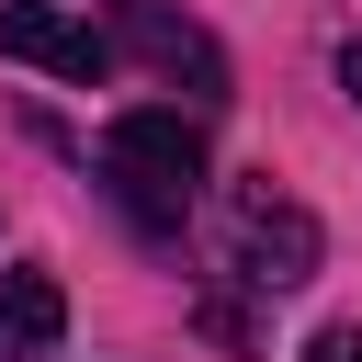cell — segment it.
<instances>
[{"label":"cell","mask_w":362,"mask_h":362,"mask_svg":"<svg viewBox=\"0 0 362 362\" xmlns=\"http://www.w3.org/2000/svg\"><path fill=\"white\" fill-rule=\"evenodd\" d=\"M102 181H113V204H124L147 238H170V226L192 215V192H204V136H192L170 102L113 113V136H102Z\"/></svg>","instance_id":"obj_1"},{"label":"cell","mask_w":362,"mask_h":362,"mask_svg":"<svg viewBox=\"0 0 362 362\" xmlns=\"http://www.w3.org/2000/svg\"><path fill=\"white\" fill-rule=\"evenodd\" d=\"M226 226H238V283H260V294H294V283H317V215L305 204H283L272 181H238V204H226Z\"/></svg>","instance_id":"obj_2"},{"label":"cell","mask_w":362,"mask_h":362,"mask_svg":"<svg viewBox=\"0 0 362 362\" xmlns=\"http://www.w3.org/2000/svg\"><path fill=\"white\" fill-rule=\"evenodd\" d=\"M0 57L45 68V79H113V45L90 34V11L68 0H0Z\"/></svg>","instance_id":"obj_3"},{"label":"cell","mask_w":362,"mask_h":362,"mask_svg":"<svg viewBox=\"0 0 362 362\" xmlns=\"http://www.w3.org/2000/svg\"><path fill=\"white\" fill-rule=\"evenodd\" d=\"M68 339V294L45 272H0V362H57Z\"/></svg>","instance_id":"obj_4"},{"label":"cell","mask_w":362,"mask_h":362,"mask_svg":"<svg viewBox=\"0 0 362 362\" xmlns=\"http://www.w3.org/2000/svg\"><path fill=\"white\" fill-rule=\"evenodd\" d=\"M113 11H124V34H136V45H147V57L170 68V79L192 68V90H204V102L226 90V57H215V34H204V23H170L158 0H113Z\"/></svg>","instance_id":"obj_5"},{"label":"cell","mask_w":362,"mask_h":362,"mask_svg":"<svg viewBox=\"0 0 362 362\" xmlns=\"http://www.w3.org/2000/svg\"><path fill=\"white\" fill-rule=\"evenodd\" d=\"M305 362H362V328H317V339H305Z\"/></svg>","instance_id":"obj_6"},{"label":"cell","mask_w":362,"mask_h":362,"mask_svg":"<svg viewBox=\"0 0 362 362\" xmlns=\"http://www.w3.org/2000/svg\"><path fill=\"white\" fill-rule=\"evenodd\" d=\"M339 90H351V102H362V34H351V45H339Z\"/></svg>","instance_id":"obj_7"}]
</instances>
